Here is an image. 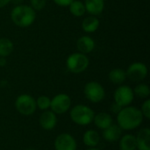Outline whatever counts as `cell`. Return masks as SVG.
Here are the masks:
<instances>
[{"instance_id":"obj_1","label":"cell","mask_w":150,"mask_h":150,"mask_svg":"<svg viewBox=\"0 0 150 150\" xmlns=\"http://www.w3.org/2000/svg\"><path fill=\"white\" fill-rule=\"evenodd\" d=\"M119 127L122 130H133L141 126L143 115L140 109L134 106H126L117 114Z\"/></svg>"},{"instance_id":"obj_2","label":"cell","mask_w":150,"mask_h":150,"mask_svg":"<svg viewBox=\"0 0 150 150\" xmlns=\"http://www.w3.org/2000/svg\"><path fill=\"white\" fill-rule=\"evenodd\" d=\"M11 18L16 25L19 27H28L35 21L36 12L30 5L18 4L12 9Z\"/></svg>"},{"instance_id":"obj_3","label":"cell","mask_w":150,"mask_h":150,"mask_svg":"<svg viewBox=\"0 0 150 150\" xmlns=\"http://www.w3.org/2000/svg\"><path fill=\"white\" fill-rule=\"evenodd\" d=\"M95 113L92 109L84 105H77L70 111L71 120L79 126H88L94 119Z\"/></svg>"},{"instance_id":"obj_4","label":"cell","mask_w":150,"mask_h":150,"mask_svg":"<svg viewBox=\"0 0 150 150\" xmlns=\"http://www.w3.org/2000/svg\"><path fill=\"white\" fill-rule=\"evenodd\" d=\"M89 63L90 61L87 55L80 52L69 54L66 61L68 69L74 74H80L85 71L89 67Z\"/></svg>"},{"instance_id":"obj_5","label":"cell","mask_w":150,"mask_h":150,"mask_svg":"<svg viewBox=\"0 0 150 150\" xmlns=\"http://www.w3.org/2000/svg\"><path fill=\"white\" fill-rule=\"evenodd\" d=\"M15 107L20 114L24 116H30L36 111V100L28 94H22L17 98L15 101Z\"/></svg>"},{"instance_id":"obj_6","label":"cell","mask_w":150,"mask_h":150,"mask_svg":"<svg viewBox=\"0 0 150 150\" xmlns=\"http://www.w3.org/2000/svg\"><path fill=\"white\" fill-rule=\"evenodd\" d=\"M85 98L92 103H99L105 97L104 87L98 82H89L85 84L83 89Z\"/></svg>"},{"instance_id":"obj_7","label":"cell","mask_w":150,"mask_h":150,"mask_svg":"<svg viewBox=\"0 0 150 150\" xmlns=\"http://www.w3.org/2000/svg\"><path fill=\"white\" fill-rule=\"evenodd\" d=\"M71 106V98L65 93L54 96L51 99L50 108L55 114H63L67 112Z\"/></svg>"},{"instance_id":"obj_8","label":"cell","mask_w":150,"mask_h":150,"mask_svg":"<svg viewBox=\"0 0 150 150\" xmlns=\"http://www.w3.org/2000/svg\"><path fill=\"white\" fill-rule=\"evenodd\" d=\"M114 101L121 107H126L130 105L134 101V94L131 87L127 85H120L114 92L113 95Z\"/></svg>"},{"instance_id":"obj_9","label":"cell","mask_w":150,"mask_h":150,"mask_svg":"<svg viewBox=\"0 0 150 150\" xmlns=\"http://www.w3.org/2000/svg\"><path fill=\"white\" fill-rule=\"evenodd\" d=\"M127 78L133 82H141L148 76V68L143 62H136L132 63L126 71Z\"/></svg>"},{"instance_id":"obj_10","label":"cell","mask_w":150,"mask_h":150,"mask_svg":"<svg viewBox=\"0 0 150 150\" xmlns=\"http://www.w3.org/2000/svg\"><path fill=\"white\" fill-rule=\"evenodd\" d=\"M55 150H76V142L69 134H61L54 141Z\"/></svg>"},{"instance_id":"obj_11","label":"cell","mask_w":150,"mask_h":150,"mask_svg":"<svg viewBox=\"0 0 150 150\" xmlns=\"http://www.w3.org/2000/svg\"><path fill=\"white\" fill-rule=\"evenodd\" d=\"M40 127L47 131L54 129L57 124V117L52 111H45L40 117Z\"/></svg>"},{"instance_id":"obj_12","label":"cell","mask_w":150,"mask_h":150,"mask_svg":"<svg viewBox=\"0 0 150 150\" xmlns=\"http://www.w3.org/2000/svg\"><path fill=\"white\" fill-rule=\"evenodd\" d=\"M76 47L78 51L82 54H87L91 53L95 48V41L94 40L87 35L81 36L76 41Z\"/></svg>"},{"instance_id":"obj_13","label":"cell","mask_w":150,"mask_h":150,"mask_svg":"<svg viewBox=\"0 0 150 150\" xmlns=\"http://www.w3.org/2000/svg\"><path fill=\"white\" fill-rule=\"evenodd\" d=\"M85 10L92 16L100 15L105 9V0H85Z\"/></svg>"},{"instance_id":"obj_14","label":"cell","mask_w":150,"mask_h":150,"mask_svg":"<svg viewBox=\"0 0 150 150\" xmlns=\"http://www.w3.org/2000/svg\"><path fill=\"white\" fill-rule=\"evenodd\" d=\"M137 149L139 150H150V129L146 127L138 133L136 136Z\"/></svg>"},{"instance_id":"obj_15","label":"cell","mask_w":150,"mask_h":150,"mask_svg":"<svg viewBox=\"0 0 150 150\" xmlns=\"http://www.w3.org/2000/svg\"><path fill=\"white\" fill-rule=\"evenodd\" d=\"M122 134V129L119 127V125L112 124L107 128L104 129L103 137L105 141L109 142H114L120 139Z\"/></svg>"},{"instance_id":"obj_16","label":"cell","mask_w":150,"mask_h":150,"mask_svg":"<svg viewBox=\"0 0 150 150\" xmlns=\"http://www.w3.org/2000/svg\"><path fill=\"white\" fill-rule=\"evenodd\" d=\"M94 124L99 129H105L112 124V118L107 112H99L94 116Z\"/></svg>"},{"instance_id":"obj_17","label":"cell","mask_w":150,"mask_h":150,"mask_svg":"<svg viewBox=\"0 0 150 150\" xmlns=\"http://www.w3.org/2000/svg\"><path fill=\"white\" fill-rule=\"evenodd\" d=\"M100 22L96 16H88L82 22V28L87 33H91L96 32L99 27Z\"/></svg>"},{"instance_id":"obj_18","label":"cell","mask_w":150,"mask_h":150,"mask_svg":"<svg viewBox=\"0 0 150 150\" xmlns=\"http://www.w3.org/2000/svg\"><path fill=\"white\" fill-rule=\"evenodd\" d=\"M83 142L85 146L90 148H95L99 144L100 135L95 130H88L84 133L83 136Z\"/></svg>"},{"instance_id":"obj_19","label":"cell","mask_w":150,"mask_h":150,"mask_svg":"<svg viewBox=\"0 0 150 150\" xmlns=\"http://www.w3.org/2000/svg\"><path fill=\"white\" fill-rule=\"evenodd\" d=\"M109 80L113 83V84H117V85H120L122 84L126 79H127V74L126 71L122 69L117 68V69H113L109 72L108 75Z\"/></svg>"},{"instance_id":"obj_20","label":"cell","mask_w":150,"mask_h":150,"mask_svg":"<svg viewBox=\"0 0 150 150\" xmlns=\"http://www.w3.org/2000/svg\"><path fill=\"white\" fill-rule=\"evenodd\" d=\"M136 137L133 134L124 135L120 142V150H136Z\"/></svg>"},{"instance_id":"obj_21","label":"cell","mask_w":150,"mask_h":150,"mask_svg":"<svg viewBox=\"0 0 150 150\" xmlns=\"http://www.w3.org/2000/svg\"><path fill=\"white\" fill-rule=\"evenodd\" d=\"M69 8L70 13L75 17H82L86 12L84 4L79 0H73L69 5Z\"/></svg>"},{"instance_id":"obj_22","label":"cell","mask_w":150,"mask_h":150,"mask_svg":"<svg viewBox=\"0 0 150 150\" xmlns=\"http://www.w3.org/2000/svg\"><path fill=\"white\" fill-rule=\"evenodd\" d=\"M14 49L13 43L11 40L7 38L0 39V56L6 57L10 55Z\"/></svg>"},{"instance_id":"obj_23","label":"cell","mask_w":150,"mask_h":150,"mask_svg":"<svg viewBox=\"0 0 150 150\" xmlns=\"http://www.w3.org/2000/svg\"><path fill=\"white\" fill-rule=\"evenodd\" d=\"M134 94L136 95L140 98H148L150 95V89L148 84L146 83H140L135 86L133 90Z\"/></svg>"},{"instance_id":"obj_24","label":"cell","mask_w":150,"mask_h":150,"mask_svg":"<svg viewBox=\"0 0 150 150\" xmlns=\"http://www.w3.org/2000/svg\"><path fill=\"white\" fill-rule=\"evenodd\" d=\"M50 103L51 99L47 96H40L36 100L37 107L42 111H47L48 108H50Z\"/></svg>"},{"instance_id":"obj_25","label":"cell","mask_w":150,"mask_h":150,"mask_svg":"<svg viewBox=\"0 0 150 150\" xmlns=\"http://www.w3.org/2000/svg\"><path fill=\"white\" fill-rule=\"evenodd\" d=\"M31 7L34 11H41L47 4V0H30Z\"/></svg>"},{"instance_id":"obj_26","label":"cell","mask_w":150,"mask_h":150,"mask_svg":"<svg viewBox=\"0 0 150 150\" xmlns=\"http://www.w3.org/2000/svg\"><path fill=\"white\" fill-rule=\"evenodd\" d=\"M142 112L143 117H146L148 120L150 119V100L147 99L142 105Z\"/></svg>"},{"instance_id":"obj_27","label":"cell","mask_w":150,"mask_h":150,"mask_svg":"<svg viewBox=\"0 0 150 150\" xmlns=\"http://www.w3.org/2000/svg\"><path fill=\"white\" fill-rule=\"evenodd\" d=\"M53 1L59 6L66 7V6H69L73 0H53Z\"/></svg>"},{"instance_id":"obj_28","label":"cell","mask_w":150,"mask_h":150,"mask_svg":"<svg viewBox=\"0 0 150 150\" xmlns=\"http://www.w3.org/2000/svg\"><path fill=\"white\" fill-rule=\"evenodd\" d=\"M123 107H121L120 105H118L117 103H113L112 105V106H111V110H112V112H113V113H115V114H118L120 111H121V109H122Z\"/></svg>"},{"instance_id":"obj_29","label":"cell","mask_w":150,"mask_h":150,"mask_svg":"<svg viewBox=\"0 0 150 150\" xmlns=\"http://www.w3.org/2000/svg\"><path fill=\"white\" fill-rule=\"evenodd\" d=\"M10 2H11V0H0V9L6 6Z\"/></svg>"},{"instance_id":"obj_30","label":"cell","mask_w":150,"mask_h":150,"mask_svg":"<svg viewBox=\"0 0 150 150\" xmlns=\"http://www.w3.org/2000/svg\"><path fill=\"white\" fill-rule=\"evenodd\" d=\"M5 64H6V59H5V57L0 56V66L3 67V66H4Z\"/></svg>"},{"instance_id":"obj_31","label":"cell","mask_w":150,"mask_h":150,"mask_svg":"<svg viewBox=\"0 0 150 150\" xmlns=\"http://www.w3.org/2000/svg\"><path fill=\"white\" fill-rule=\"evenodd\" d=\"M87 150H99V149H95V148H91V149H87Z\"/></svg>"},{"instance_id":"obj_32","label":"cell","mask_w":150,"mask_h":150,"mask_svg":"<svg viewBox=\"0 0 150 150\" xmlns=\"http://www.w3.org/2000/svg\"><path fill=\"white\" fill-rule=\"evenodd\" d=\"M26 150H35V149H26Z\"/></svg>"}]
</instances>
